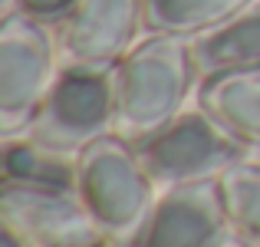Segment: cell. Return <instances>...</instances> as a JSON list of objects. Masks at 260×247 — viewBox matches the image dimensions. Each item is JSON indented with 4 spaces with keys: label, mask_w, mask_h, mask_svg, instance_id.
<instances>
[{
    "label": "cell",
    "mask_w": 260,
    "mask_h": 247,
    "mask_svg": "<svg viewBox=\"0 0 260 247\" xmlns=\"http://www.w3.org/2000/svg\"><path fill=\"white\" fill-rule=\"evenodd\" d=\"M194 79L188 37L155 33L132 46L115 63V132L128 142L158 132L184 112Z\"/></svg>",
    "instance_id": "6da1fadb"
},
{
    "label": "cell",
    "mask_w": 260,
    "mask_h": 247,
    "mask_svg": "<svg viewBox=\"0 0 260 247\" xmlns=\"http://www.w3.org/2000/svg\"><path fill=\"white\" fill-rule=\"evenodd\" d=\"M76 191L115 247H132L155 208V181L119 132L76 155Z\"/></svg>",
    "instance_id": "7a4b0ae2"
},
{
    "label": "cell",
    "mask_w": 260,
    "mask_h": 247,
    "mask_svg": "<svg viewBox=\"0 0 260 247\" xmlns=\"http://www.w3.org/2000/svg\"><path fill=\"white\" fill-rule=\"evenodd\" d=\"M115 132V66L66 63L43 96L26 135L79 155L86 145Z\"/></svg>",
    "instance_id": "3957f363"
},
{
    "label": "cell",
    "mask_w": 260,
    "mask_h": 247,
    "mask_svg": "<svg viewBox=\"0 0 260 247\" xmlns=\"http://www.w3.org/2000/svg\"><path fill=\"white\" fill-rule=\"evenodd\" d=\"M132 145L152 181L172 188V184L221 178L231 165L247 159L250 142L198 106L178 112L168 126Z\"/></svg>",
    "instance_id": "277c9868"
},
{
    "label": "cell",
    "mask_w": 260,
    "mask_h": 247,
    "mask_svg": "<svg viewBox=\"0 0 260 247\" xmlns=\"http://www.w3.org/2000/svg\"><path fill=\"white\" fill-rule=\"evenodd\" d=\"M56 79V53L46 23L23 10H7L0 20V135L30 129L43 96Z\"/></svg>",
    "instance_id": "5b68a950"
},
{
    "label": "cell",
    "mask_w": 260,
    "mask_h": 247,
    "mask_svg": "<svg viewBox=\"0 0 260 247\" xmlns=\"http://www.w3.org/2000/svg\"><path fill=\"white\" fill-rule=\"evenodd\" d=\"M0 224L13 228L37 247H89L106 241L76 188L0 184Z\"/></svg>",
    "instance_id": "8992f818"
},
{
    "label": "cell",
    "mask_w": 260,
    "mask_h": 247,
    "mask_svg": "<svg viewBox=\"0 0 260 247\" xmlns=\"http://www.w3.org/2000/svg\"><path fill=\"white\" fill-rule=\"evenodd\" d=\"M145 30V0H76L56 23V46L66 63L115 66Z\"/></svg>",
    "instance_id": "52a82bcc"
},
{
    "label": "cell",
    "mask_w": 260,
    "mask_h": 247,
    "mask_svg": "<svg viewBox=\"0 0 260 247\" xmlns=\"http://www.w3.org/2000/svg\"><path fill=\"white\" fill-rule=\"evenodd\" d=\"M228 228L231 221L217 178L172 184L155 201L132 247H217Z\"/></svg>",
    "instance_id": "ba28073f"
},
{
    "label": "cell",
    "mask_w": 260,
    "mask_h": 247,
    "mask_svg": "<svg viewBox=\"0 0 260 247\" xmlns=\"http://www.w3.org/2000/svg\"><path fill=\"white\" fill-rule=\"evenodd\" d=\"M191 59L198 79L260 66V0H250L231 20L191 37Z\"/></svg>",
    "instance_id": "9c48e42d"
},
{
    "label": "cell",
    "mask_w": 260,
    "mask_h": 247,
    "mask_svg": "<svg viewBox=\"0 0 260 247\" xmlns=\"http://www.w3.org/2000/svg\"><path fill=\"white\" fill-rule=\"evenodd\" d=\"M198 106L250 145H260V66L201 79Z\"/></svg>",
    "instance_id": "30bf717a"
},
{
    "label": "cell",
    "mask_w": 260,
    "mask_h": 247,
    "mask_svg": "<svg viewBox=\"0 0 260 247\" xmlns=\"http://www.w3.org/2000/svg\"><path fill=\"white\" fill-rule=\"evenodd\" d=\"M4 181L43 184V188H76V159L70 152L37 142L33 135H7L0 145Z\"/></svg>",
    "instance_id": "8fae6325"
},
{
    "label": "cell",
    "mask_w": 260,
    "mask_h": 247,
    "mask_svg": "<svg viewBox=\"0 0 260 247\" xmlns=\"http://www.w3.org/2000/svg\"><path fill=\"white\" fill-rule=\"evenodd\" d=\"M247 4L250 0H145V30L191 40L231 20Z\"/></svg>",
    "instance_id": "7c38bea8"
},
{
    "label": "cell",
    "mask_w": 260,
    "mask_h": 247,
    "mask_svg": "<svg viewBox=\"0 0 260 247\" xmlns=\"http://www.w3.org/2000/svg\"><path fill=\"white\" fill-rule=\"evenodd\" d=\"M228 221L241 237L260 247V165L237 162L217 178Z\"/></svg>",
    "instance_id": "4fadbf2b"
},
{
    "label": "cell",
    "mask_w": 260,
    "mask_h": 247,
    "mask_svg": "<svg viewBox=\"0 0 260 247\" xmlns=\"http://www.w3.org/2000/svg\"><path fill=\"white\" fill-rule=\"evenodd\" d=\"M13 4H17V10H23L26 17H33V20L50 26V23H59V20L73 10L76 0H13Z\"/></svg>",
    "instance_id": "5bb4252c"
},
{
    "label": "cell",
    "mask_w": 260,
    "mask_h": 247,
    "mask_svg": "<svg viewBox=\"0 0 260 247\" xmlns=\"http://www.w3.org/2000/svg\"><path fill=\"white\" fill-rule=\"evenodd\" d=\"M0 247H37L33 241H26L20 231H13V228H4L0 224Z\"/></svg>",
    "instance_id": "9a60e30c"
},
{
    "label": "cell",
    "mask_w": 260,
    "mask_h": 247,
    "mask_svg": "<svg viewBox=\"0 0 260 247\" xmlns=\"http://www.w3.org/2000/svg\"><path fill=\"white\" fill-rule=\"evenodd\" d=\"M217 247H257V244L247 241V237H241L237 231H228V234L221 237V244H217Z\"/></svg>",
    "instance_id": "2e32d148"
},
{
    "label": "cell",
    "mask_w": 260,
    "mask_h": 247,
    "mask_svg": "<svg viewBox=\"0 0 260 247\" xmlns=\"http://www.w3.org/2000/svg\"><path fill=\"white\" fill-rule=\"evenodd\" d=\"M89 247H115V244H112V241L106 237V241H99V244H89Z\"/></svg>",
    "instance_id": "e0dca14e"
}]
</instances>
